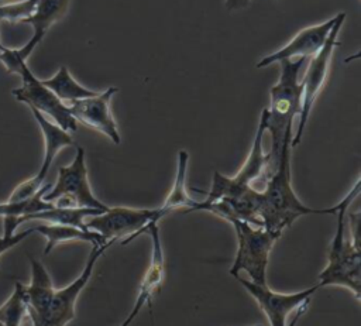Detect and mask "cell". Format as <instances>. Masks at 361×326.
<instances>
[{
	"mask_svg": "<svg viewBox=\"0 0 361 326\" xmlns=\"http://www.w3.org/2000/svg\"><path fill=\"white\" fill-rule=\"evenodd\" d=\"M361 179H357L353 189L340 200L337 212V227L330 246L329 262L319 275V286L340 285L353 292L360 299L361 296V257H360V220L361 213H350L348 231L345 227V213L351 202L360 193Z\"/></svg>",
	"mask_w": 361,
	"mask_h": 326,
	"instance_id": "cell-1",
	"label": "cell"
},
{
	"mask_svg": "<svg viewBox=\"0 0 361 326\" xmlns=\"http://www.w3.org/2000/svg\"><path fill=\"white\" fill-rule=\"evenodd\" d=\"M290 141L285 143L274 174L265 182L261 191L259 219L262 227L271 231L282 233L300 216L307 215H333L336 216L340 202L331 207L313 209L300 202L290 182Z\"/></svg>",
	"mask_w": 361,
	"mask_h": 326,
	"instance_id": "cell-2",
	"label": "cell"
},
{
	"mask_svg": "<svg viewBox=\"0 0 361 326\" xmlns=\"http://www.w3.org/2000/svg\"><path fill=\"white\" fill-rule=\"evenodd\" d=\"M306 59L281 61V75L269 92V107L267 119V131L271 134V150L268 155L269 176L276 169L279 155L285 143H292L293 117L300 113L302 86L299 71Z\"/></svg>",
	"mask_w": 361,
	"mask_h": 326,
	"instance_id": "cell-3",
	"label": "cell"
},
{
	"mask_svg": "<svg viewBox=\"0 0 361 326\" xmlns=\"http://www.w3.org/2000/svg\"><path fill=\"white\" fill-rule=\"evenodd\" d=\"M267 119H268V110L265 107L261 111L257 133L245 162L241 165L240 171L234 176H224L219 171H214L212 186L206 192L204 200L212 202L223 198L234 199L247 193L250 189L255 186V183H259L262 191V188L265 186V182L269 178L268 155L264 154V148H262V140L267 131Z\"/></svg>",
	"mask_w": 361,
	"mask_h": 326,
	"instance_id": "cell-4",
	"label": "cell"
},
{
	"mask_svg": "<svg viewBox=\"0 0 361 326\" xmlns=\"http://www.w3.org/2000/svg\"><path fill=\"white\" fill-rule=\"evenodd\" d=\"M228 223L234 227L238 241L237 254L230 268V275L235 278L241 271H244L248 274L251 282L265 285L269 254L282 233L271 231L262 226H254L248 222L237 219Z\"/></svg>",
	"mask_w": 361,
	"mask_h": 326,
	"instance_id": "cell-5",
	"label": "cell"
},
{
	"mask_svg": "<svg viewBox=\"0 0 361 326\" xmlns=\"http://www.w3.org/2000/svg\"><path fill=\"white\" fill-rule=\"evenodd\" d=\"M44 200L58 207H90L102 212L109 209L92 192L83 147H76L75 158L69 165L59 167L56 182L44 195Z\"/></svg>",
	"mask_w": 361,
	"mask_h": 326,
	"instance_id": "cell-6",
	"label": "cell"
},
{
	"mask_svg": "<svg viewBox=\"0 0 361 326\" xmlns=\"http://www.w3.org/2000/svg\"><path fill=\"white\" fill-rule=\"evenodd\" d=\"M345 20V13H338L337 14V20L334 23V25L331 27L329 37L323 45V48L314 54L313 56H310V61L307 64V69L305 72V76L300 82L302 86V96H300V113H299V124L296 128V133L292 135V148L296 147L303 135L307 119L310 116L312 107L316 102V97L319 96L320 90L323 89L327 75H329V69H330V64H331V58H333V51L334 48L338 45L337 42V37L338 32L341 30V25Z\"/></svg>",
	"mask_w": 361,
	"mask_h": 326,
	"instance_id": "cell-7",
	"label": "cell"
},
{
	"mask_svg": "<svg viewBox=\"0 0 361 326\" xmlns=\"http://www.w3.org/2000/svg\"><path fill=\"white\" fill-rule=\"evenodd\" d=\"M162 219L159 209H133V207H109L106 212L89 217L85 222L89 230H93L103 236L104 240H121V244L126 246L133 241L135 237L141 236L142 230L151 224L158 223Z\"/></svg>",
	"mask_w": 361,
	"mask_h": 326,
	"instance_id": "cell-8",
	"label": "cell"
},
{
	"mask_svg": "<svg viewBox=\"0 0 361 326\" xmlns=\"http://www.w3.org/2000/svg\"><path fill=\"white\" fill-rule=\"evenodd\" d=\"M17 75L21 76L23 85L11 90L16 100L27 104L31 109L38 110L41 114H44L47 119H51V121L58 124L65 131H76L78 123L71 114L69 106L59 100L54 92L42 85L41 79H38L31 72L27 62L21 65Z\"/></svg>",
	"mask_w": 361,
	"mask_h": 326,
	"instance_id": "cell-9",
	"label": "cell"
},
{
	"mask_svg": "<svg viewBox=\"0 0 361 326\" xmlns=\"http://www.w3.org/2000/svg\"><path fill=\"white\" fill-rule=\"evenodd\" d=\"M113 243L114 240H109L104 244L92 246V250L83 271L68 286L62 289H55L45 315L39 319L31 320L32 326H66L75 318V306L80 292L83 291L89 278L92 277V272L94 270L97 260L104 254V251Z\"/></svg>",
	"mask_w": 361,
	"mask_h": 326,
	"instance_id": "cell-10",
	"label": "cell"
},
{
	"mask_svg": "<svg viewBox=\"0 0 361 326\" xmlns=\"http://www.w3.org/2000/svg\"><path fill=\"white\" fill-rule=\"evenodd\" d=\"M235 279L245 288V291L257 301L261 310L265 313L271 326H286V318L290 312L296 310L305 301L320 288L319 285L299 291L295 294H279L269 289L268 284L258 285L240 275Z\"/></svg>",
	"mask_w": 361,
	"mask_h": 326,
	"instance_id": "cell-11",
	"label": "cell"
},
{
	"mask_svg": "<svg viewBox=\"0 0 361 326\" xmlns=\"http://www.w3.org/2000/svg\"><path fill=\"white\" fill-rule=\"evenodd\" d=\"M117 90V87H109L103 92H97L94 96L68 104L76 123L79 121L86 127L104 134L113 144H120L121 141L116 120L110 109V100Z\"/></svg>",
	"mask_w": 361,
	"mask_h": 326,
	"instance_id": "cell-12",
	"label": "cell"
},
{
	"mask_svg": "<svg viewBox=\"0 0 361 326\" xmlns=\"http://www.w3.org/2000/svg\"><path fill=\"white\" fill-rule=\"evenodd\" d=\"M336 20H337V14L333 18H330L324 23H320L317 25H310V27L302 28L286 45H283L278 51L264 56L261 61H258L257 68H267L275 62H281L285 59L293 61V59H299V58L307 59V58L313 56L323 48Z\"/></svg>",
	"mask_w": 361,
	"mask_h": 326,
	"instance_id": "cell-13",
	"label": "cell"
},
{
	"mask_svg": "<svg viewBox=\"0 0 361 326\" xmlns=\"http://www.w3.org/2000/svg\"><path fill=\"white\" fill-rule=\"evenodd\" d=\"M141 234H148L152 241V251H151V261L147 268V272L141 281L140 285V292L137 296V301L134 303L133 310L130 312V318H135L140 310L148 305L149 315L152 318V296L157 291H159L162 281H164V274H165V267H164V251H162V244L159 240V231H158V223H151L148 224Z\"/></svg>",
	"mask_w": 361,
	"mask_h": 326,
	"instance_id": "cell-14",
	"label": "cell"
},
{
	"mask_svg": "<svg viewBox=\"0 0 361 326\" xmlns=\"http://www.w3.org/2000/svg\"><path fill=\"white\" fill-rule=\"evenodd\" d=\"M69 3L71 0H38L35 11L30 18L24 21L25 24H30L32 27V37L21 48H14L16 54L21 61L27 62L32 51L48 32V30L66 14Z\"/></svg>",
	"mask_w": 361,
	"mask_h": 326,
	"instance_id": "cell-15",
	"label": "cell"
},
{
	"mask_svg": "<svg viewBox=\"0 0 361 326\" xmlns=\"http://www.w3.org/2000/svg\"><path fill=\"white\" fill-rule=\"evenodd\" d=\"M30 265L31 281L27 286L24 285V291L27 298V316L30 320H35L45 315L55 288L47 268L41 261L30 257Z\"/></svg>",
	"mask_w": 361,
	"mask_h": 326,
	"instance_id": "cell-16",
	"label": "cell"
},
{
	"mask_svg": "<svg viewBox=\"0 0 361 326\" xmlns=\"http://www.w3.org/2000/svg\"><path fill=\"white\" fill-rule=\"evenodd\" d=\"M30 110H31L35 121L38 123V126L41 128V133H42V137H44V159H42V164L39 167V171L34 175V178L39 183H44L56 154L62 148H65L68 145H72L73 138H72L71 133L61 128L58 124H55L54 121L47 119L38 110L31 109V107H30Z\"/></svg>",
	"mask_w": 361,
	"mask_h": 326,
	"instance_id": "cell-17",
	"label": "cell"
},
{
	"mask_svg": "<svg viewBox=\"0 0 361 326\" xmlns=\"http://www.w3.org/2000/svg\"><path fill=\"white\" fill-rule=\"evenodd\" d=\"M32 231L39 233L41 236L45 237L47 244L44 254L48 255L54 247H56L61 243H68V241H86L90 243L92 246H100L104 244L109 240H104L103 236L93 230H83L75 226H66V224H55V223H42L38 226L31 227Z\"/></svg>",
	"mask_w": 361,
	"mask_h": 326,
	"instance_id": "cell-18",
	"label": "cell"
},
{
	"mask_svg": "<svg viewBox=\"0 0 361 326\" xmlns=\"http://www.w3.org/2000/svg\"><path fill=\"white\" fill-rule=\"evenodd\" d=\"M42 85L47 86L51 92H54L59 100L65 104H71L76 100L86 99L94 96L97 92L90 90L80 85L69 72L65 65H61L59 69L48 79H41Z\"/></svg>",
	"mask_w": 361,
	"mask_h": 326,
	"instance_id": "cell-19",
	"label": "cell"
},
{
	"mask_svg": "<svg viewBox=\"0 0 361 326\" xmlns=\"http://www.w3.org/2000/svg\"><path fill=\"white\" fill-rule=\"evenodd\" d=\"M188 162H189V154L186 150L178 151V159H176V174H175V181L172 185V189L169 191V195L166 196L165 202L162 203L159 209L162 217L166 216L169 212L180 207L190 209L196 200L192 199L188 195L186 191V171H188Z\"/></svg>",
	"mask_w": 361,
	"mask_h": 326,
	"instance_id": "cell-20",
	"label": "cell"
},
{
	"mask_svg": "<svg viewBox=\"0 0 361 326\" xmlns=\"http://www.w3.org/2000/svg\"><path fill=\"white\" fill-rule=\"evenodd\" d=\"M103 213L99 209H90V207H58L52 206L51 209L30 215L25 217V222L28 220H41L45 223H55V224H66V226H75L83 230H87L85 224L86 217L97 216Z\"/></svg>",
	"mask_w": 361,
	"mask_h": 326,
	"instance_id": "cell-21",
	"label": "cell"
},
{
	"mask_svg": "<svg viewBox=\"0 0 361 326\" xmlns=\"http://www.w3.org/2000/svg\"><path fill=\"white\" fill-rule=\"evenodd\" d=\"M51 185L49 183H44L41 186V189L31 198L25 199V200H18V202H4L0 203V217H20L21 222H25V217L47 209H51L54 206V203L44 200V195L49 191Z\"/></svg>",
	"mask_w": 361,
	"mask_h": 326,
	"instance_id": "cell-22",
	"label": "cell"
},
{
	"mask_svg": "<svg viewBox=\"0 0 361 326\" xmlns=\"http://www.w3.org/2000/svg\"><path fill=\"white\" fill-rule=\"evenodd\" d=\"M27 316V298L24 285L14 284V289L8 299L0 306V325L1 326H21Z\"/></svg>",
	"mask_w": 361,
	"mask_h": 326,
	"instance_id": "cell-23",
	"label": "cell"
},
{
	"mask_svg": "<svg viewBox=\"0 0 361 326\" xmlns=\"http://www.w3.org/2000/svg\"><path fill=\"white\" fill-rule=\"evenodd\" d=\"M21 219L20 217H3V234L0 236V257L8 251L10 248H13L14 246H17L18 243H21L24 239H27L32 231V229L24 230L21 233H16V229L21 224Z\"/></svg>",
	"mask_w": 361,
	"mask_h": 326,
	"instance_id": "cell-24",
	"label": "cell"
},
{
	"mask_svg": "<svg viewBox=\"0 0 361 326\" xmlns=\"http://www.w3.org/2000/svg\"><path fill=\"white\" fill-rule=\"evenodd\" d=\"M38 0H18L0 6V20L8 23H24L35 11Z\"/></svg>",
	"mask_w": 361,
	"mask_h": 326,
	"instance_id": "cell-25",
	"label": "cell"
},
{
	"mask_svg": "<svg viewBox=\"0 0 361 326\" xmlns=\"http://www.w3.org/2000/svg\"><path fill=\"white\" fill-rule=\"evenodd\" d=\"M44 183H39L34 176L23 181L21 183H18L13 192L10 193L7 202H18V200H25L31 196H34L42 186Z\"/></svg>",
	"mask_w": 361,
	"mask_h": 326,
	"instance_id": "cell-26",
	"label": "cell"
},
{
	"mask_svg": "<svg viewBox=\"0 0 361 326\" xmlns=\"http://www.w3.org/2000/svg\"><path fill=\"white\" fill-rule=\"evenodd\" d=\"M250 0H226V8L228 11H233V10H238V8H243L248 4Z\"/></svg>",
	"mask_w": 361,
	"mask_h": 326,
	"instance_id": "cell-27",
	"label": "cell"
},
{
	"mask_svg": "<svg viewBox=\"0 0 361 326\" xmlns=\"http://www.w3.org/2000/svg\"><path fill=\"white\" fill-rule=\"evenodd\" d=\"M307 305H309V299H307V301H305V302H303V303H302V305H300V306L296 309L298 312H296V315L293 316V319L289 322V325H288V326H296V323L299 322V318H300V316H302V315L306 312V308H307Z\"/></svg>",
	"mask_w": 361,
	"mask_h": 326,
	"instance_id": "cell-28",
	"label": "cell"
},
{
	"mask_svg": "<svg viewBox=\"0 0 361 326\" xmlns=\"http://www.w3.org/2000/svg\"><path fill=\"white\" fill-rule=\"evenodd\" d=\"M133 320H134V319H131V318H130V316H127V318H126V319H124V322H123V323H121V325H120V326H130V325H131V322H133Z\"/></svg>",
	"mask_w": 361,
	"mask_h": 326,
	"instance_id": "cell-29",
	"label": "cell"
},
{
	"mask_svg": "<svg viewBox=\"0 0 361 326\" xmlns=\"http://www.w3.org/2000/svg\"><path fill=\"white\" fill-rule=\"evenodd\" d=\"M1 21V20H0ZM6 48V45H3V42H1V40H0V51H3Z\"/></svg>",
	"mask_w": 361,
	"mask_h": 326,
	"instance_id": "cell-30",
	"label": "cell"
},
{
	"mask_svg": "<svg viewBox=\"0 0 361 326\" xmlns=\"http://www.w3.org/2000/svg\"><path fill=\"white\" fill-rule=\"evenodd\" d=\"M254 326H262V325H254Z\"/></svg>",
	"mask_w": 361,
	"mask_h": 326,
	"instance_id": "cell-31",
	"label": "cell"
}]
</instances>
